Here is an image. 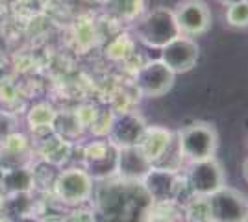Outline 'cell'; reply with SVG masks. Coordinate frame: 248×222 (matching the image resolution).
I'll return each instance as SVG.
<instances>
[{
  "mask_svg": "<svg viewBox=\"0 0 248 222\" xmlns=\"http://www.w3.org/2000/svg\"><path fill=\"white\" fill-rule=\"evenodd\" d=\"M176 141L184 161L189 163L215 158L218 148V133L215 126L200 120L182 128L176 133Z\"/></svg>",
  "mask_w": 248,
  "mask_h": 222,
  "instance_id": "7a4b0ae2",
  "label": "cell"
},
{
  "mask_svg": "<svg viewBox=\"0 0 248 222\" xmlns=\"http://www.w3.org/2000/svg\"><path fill=\"white\" fill-rule=\"evenodd\" d=\"M96 222H150L154 202L141 181L104 178L93 189Z\"/></svg>",
  "mask_w": 248,
  "mask_h": 222,
  "instance_id": "6da1fadb",
  "label": "cell"
},
{
  "mask_svg": "<svg viewBox=\"0 0 248 222\" xmlns=\"http://www.w3.org/2000/svg\"><path fill=\"white\" fill-rule=\"evenodd\" d=\"M4 172H6V169L0 165V189H2V181H4Z\"/></svg>",
  "mask_w": 248,
  "mask_h": 222,
  "instance_id": "836d02e7",
  "label": "cell"
},
{
  "mask_svg": "<svg viewBox=\"0 0 248 222\" xmlns=\"http://www.w3.org/2000/svg\"><path fill=\"white\" fill-rule=\"evenodd\" d=\"M93 174L82 167L60 170L52 185L54 194L65 206H82L85 202H89L93 196Z\"/></svg>",
  "mask_w": 248,
  "mask_h": 222,
  "instance_id": "277c9868",
  "label": "cell"
},
{
  "mask_svg": "<svg viewBox=\"0 0 248 222\" xmlns=\"http://www.w3.org/2000/svg\"><path fill=\"white\" fill-rule=\"evenodd\" d=\"M52 222H65V221H52Z\"/></svg>",
  "mask_w": 248,
  "mask_h": 222,
  "instance_id": "8d00e7d4",
  "label": "cell"
},
{
  "mask_svg": "<svg viewBox=\"0 0 248 222\" xmlns=\"http://www.w3.org/2000/svg\"><path fill=\"white\" fill-rule=\"evenodd\" d=\"M30 154V137L22 132H13L0 141V165L4 169L21 167Z\"/></svg>",
  "mask_w": 248,
  "mask_h": 222,
  "instance_id": "9a60e30c",
  "label": "cell"
},
{
  "mask_svg": "<svg viewBox=\"0 0 248 222\" xmlns=\"http://www.w3.org/2000/svg\"><path fill=\"white\" fill-rule=\"evenodd\" d=\"M104 8L119 21L134 22L146 11V0H104Z\"/></svg>",
  "mask_w": 248,
  "mask_h": 222,
  "instance_id": "ac0fdd59",
  "label": "cell"
},
{
  "mask_svg": "<svg viewBox=\"0 0 248 222\" xmlns=\"http://www.w3.org/2000/svg\"><path fill=\"white\" fill-rule=\"evenodd\" d=\"M197 222H215V221H211V219H204V221H197Z\"/></svg>",
  "mask_w": 248,
  "mask_h": 222,
  "instance_id": "d590c367",
  "label": "cell"
},
{
  "mask_svg": "<svg viewBox=\"0 0 248 222\" xmlns=\"http://www.w3.org/2000/svg\"><path fill=\"white\" fill-rule=\"evenodd\" d=\"M0 222H10V219H6V217L0 213Z\"/></svg>",
  "mask_w": 248,
  "mask_h": 222,
  "instance_id": "e575fe53",
  "label": "cell"
},
{
  "mask_svg": "<svg viewBox=\"0 0 248 222\" xmlns=\"http://www.w3.org/2000/svg\"><path fill=\"white\" fill-rule=\"evenodd\" d=\"M145 118L139 113L123 111L119 117L113 118V124L109 130V143L117 148L121 147H135L141 143V139L146 132Z\"/></svg>",
  "mask_w": 248,
  "mask_h": 222,
  "instance_id": "7c38bea8",
  "label": "cell"
},
{
  "mask_svg": "<svg viewBox=\"0 0 248 222\" xmlns=\"http://www.w3.org/2000/svg\"><path fill=\"white\" fill-rule=\"evenodd\" d=\"M8 8H10V0H0V17L8 11Z\"/></svg>",
  "mask_w": 248,
  "mask_h": 222,
  "instance_id": "f1b7e54d",
  "label": "cell"
},
{
  "mask_svg": "<svg viewBox=\"0 0 248 222\" xmlns=\"http://www.w3.org/2000/svg\"><path fill=\"white\" fill-rule=\"evenodd\" d=\"M198 54H200V48L193 37L178 35L176 39L167 43L161 48L159 59L174 74H184L195 69L198 61Z\"/></svg>",
  "mask_w": 248,
  "mask_h": 222,
  "instance_id": "9c48e42d",
  "label": "cell"
},
{
  "mask_svg": "<svg viewBox=\"0 0 248 222\" xmlns=\"http://www.w3.org/2000/svg\"><path fill=\"white\" fill-rule=\"evenodd\" d=\"M106 54L111 58V59H126L130 54H132V43L128 41L126 35H119L117 39L108 44Z\"/></svg>",
  "mask_w": 248,
  "mask_h": 222,
  "instance_id": "cb8c5ba5",
  "label": "cell"
},
{
  "mask_svg": "<svg viewBox=\"0 0 248 222\" xmlns=\"http://www.w3.org/2000/svg\"><path fill=\"white\" fill-rule=\"evenodd\" d=\"M217 2H220L224 8L226 6H232V4H237V2H243V0H217Z\"/></svg>",
  "mask_w": 248,
  "mask_h": 222,
  "instance_id": "4dcf8cb0",
  "label": "cell"
},
{
  "mask_svg": "<svg viewBox=\"0 0 248 222\" xmlns=\"http://www.w3.org/2000/svg\"><path fill=\"white\" fill-rule=\"evenodd\" d=\"M73 37H74V43H76V46H78L80 50H89L91 46H94V43H96V37H98V33H96V28H94V24H91V21L80 19V21L74 22Z\"/></svg>",
  "mask_w": 248,
  "mask_h": 222,
  "instance_id": "ffe728a7",
  "label": "cell"
},
{
  "mask_svg": "<svg viewBox=\"0 0 248 222\" xmlns=\"http://www.w3.org/2000/svg\"><path fill=\"white\" fill-rule=\"evenodd\" d=\"M115 145H111L109 141H93V143H89L87 147L83 148V159L89 163V165H98V163H104L108 156H109V152L115 150Z\"/></svg>",
  "mask_w": 248,
  "mask_h": 222,
  "instance_id": "44dd1931",
  "label": "cell"
},
{
  "mask_svg": "<svg viewBox=\"0 0 248 222\" xmlns=\"http://www.w3.org/2000/svg\"><path fill=\"white\" fill-rule=\"evenodd\" d=\"M174 82L176 74L161 59L148 61L137 71L135 76L137 91L146 98H159L167 95L174 87Z\"/></svg>",
  "mask_w": 248,
  "mask_h": 222,
  "instance_id": "52a82bcc",
  "label": "cell"
},
{
  "mask_svg": "<svg viewBox=\"0 0 248 222\" xmlns=\"http://www.w3.org/2000/svg\"><path fill=\"white\" fill-rule=\"evenodd\" d=\"M224 19H226L228 26H232V28H248V4L243 0L237 4L226 6Z\"/></svg>",
  "mask_w": 248,
  "mask_h": 222,
  "instance_id": "603a6c76",
  "label": "cell"
},
{
  "mask_svg": "<svg viewBox=\"0 0 248 222\" xmlns=\"http://www.w3.org/2000/svg\"><path fill=\"white\" fill-rule=\"evenodd\" d=\"M65 222H96V221H94L93 209L78 207V209H74V211L69 213V217L65 219Z\"/></svg>",
  "mask_w": 248,
  "mask_h": 222,
  "instance_id": "4316f807",
  "label": "cell"
},
{
  "mask_svg": "<svg viewBox=\"0 0 248 222\" xmlns=\"http://www.w3.org/2000/svg\"><path fill=\"white\" fill-rule=\"evenodd\" d=\"M152 167H154L152 161L146 158V154L139 145L117 148V158H115L117 178L126 181H143Z\"/></svg>",
  "mask_w": 248,
  "mask_h": 222,
  "instance_id": "30bf717a",
  "label": "cell"
},
{
  "mask_svg": "<svg viewBox=\"0 0 248 222\" xmlns=\"http://www.w3.org/2000/svg\"><path fill=\"white\" fill-rule=\"evenodd\" d=\"M4 200H6V192L0 189V211H2V206H4Z\"/></svg>",
  "mask_w": 248,
  "mask_h": 222,
  "instance_id": "1f68e13d",
  "label": "cell"
},
{
  "mask_svg": "<svg viewBox=\"0 0 248 222\" xmlns=\"http://www.w3.org/2000/svg\"><path fill=\"white\" fill-rule=\"evenodd\" d=\"M135 35L150 48H163L167 43L176 39L180 33V28L176 24L174 13L169 8H154L145 11L137 22H135Z\"/></svg>",
  "mask_w": 248,
  "mask_h": 222,
  "instance_id": "3957f363",
  "label": "cell"
},
{
  "mask_svg": "<svg viewBox=\"0 0 248 222\" xmlns=\"http://www.w3.org/2000/svg\"><path fill=\"white\" fill-rule=\"evenodd\" d=\"M2 191L6 194L11 192H31L35 191V180L33 172L26 165L21 167H11L4 172V181H2Z\"/></svg>",
  "mask_w": 248,
  "mask_h": 222,
  "instance_id": "e0dca14e",
  "label": "cell"
},
{
  "mask_svg": "<svg viewBox=\"0 0 248 222\" xmlns=\"http://www.w3.org/2000/svg\"><path fill=\"white\" fill-rule=\"evenodd\" d=\"M17 124H19V118L13 111H2L0 109V141L8 137L13 132H17Z\"/></svg>",
  "mask_w": 248,
  "mask_h": 222,
  "instance_id": "d4e9b609",
  "label": "cell"
},
{
  "mask_svg": "<svg viewBox=\"0 0 248 222\" xmlns=\"http://www.w3.org/2000/svg\"><path fill=\"white\" fill-rule=\"evenodd\" d=\"M33 172V180H35V189L39 187V189H45L48 191L52 189V185H54V180H56V176H58V167H54L50 163H45L39 159V163L31 169Z\"/></svg>",
  "mask_w": 248,
  "mask_h": 222,
  "instance_id": "7402d4cb",
  "label": "cell"
},
{
  "mask_svg": "<svg viewBox=\"0 0 248 222\" xmlns=\"http://www.w3.org/2000/svg\"><path fill=\"white\" fill-rule=\"evenodd\" d=\"M58 113L60 111L52 106L50 102H37L26 113L28 128L33 132L35 137H45L50 132H54V122H56Z\"/></svg>",
  "mask_w": 248,
  "mask_h": 222,
  "instance_id": "2e32d148",
  "label": "cell"
},
{
  "mask_svg": "<svg viewBox=\"0 0 248 222\" xmlns=\"http://www.w3.org/2000/svg\"><path fill=\"white\" fill-rule=\"evenodd\" d=\"M4 65H6V56L0 52V71L4 69Z\"/></svg>",
  "mask_w": 248,
  "mask_h": 222,
  "instance_id": "d6a6232c",
  "label": "cell"
},
{
  "mask_svg": "<svg viewBox=\"0 0 248 222\" xmlns=\"http://www.w3.org/2000/svg\"><path fill=\"white\" fill-rule=\"evenodd\" d=\"M172 13L182 35L198 37L211 28V10L204 0H182Z\"/></svg>",
  "mask_w": 248,
  "mask_h": 222,
  "instance_id": "ba28073f",
  "label": "cell"
},
{
  "mask_svg": "<svg viewBox=\"0 0 248 222\" xmlns=\"http://www.w3.org/2000/svg\"><path fill=\"white\" fill-rule=\"evenodd\" d=\"M207 207L209 219L215 222H245L248 217L247 196L228 185L207 196Z\"/></svg>",
  "mask_w": 248,
  "mask_h": 222,
  "instance_id": "8992f818",
  "label": "cell"
},
{
  "mask_svg": "<svg viewBox=\"0 0 248 222\" xmlns=\"http://www.w3.org/2000/svg\"><path fill=\"white\" fill-rule=\"evenodd\" d=\"M245 222H248V217H247V219H245Z\"/></svg>",
  "mask_w": 248,
  "mask_h": 222,
  "instance_id": "74e56055",
  "label": "cell"
},
{
  "mask_svg": "<svg viewBox=\"0 0 248 222\" xmlns=\"http://www.w3.org/2000/svg\"><path fill=\"white\" fill-rule=\"evenodd\" d=\"M2 215L6 219H17L22 215L33 213V200H31V192H11L6 194V200L2 206Z\"/></svg>",
  "mask_w": 248,
  "mask_h": 222,
  "instance_id": "d6986e66",
  "label": "cell"
},
{
  "mask_svg": "<svg viewBox=\"0 0 248 222\" xmlns=\"http://www.w3.org/2000/svg\"><path fill=\"white\" fill-rule=\"evenodd\" d=\"M176 145V135L161 126H146V132L139 147L143 148L146 158L152 161V165H157L161 159L169 154V150Z\"/></svg>",
  "mask_w": 248,
  "mask_h": 222,
  "instance_id": "5bb4252c",
  "label": "cell"
},
{
  "mask_svg": "<svg viewBox=\"0 0 248 222\" xmlns=\"http://www.w3.org/2000/svg\"><path fill=\"white\" fill-rule=\"evenodd\" d=\"M245 2H247V4H248V0H245Z\"/></svg>",
  "mask_w": 248,
  "mask_h": 222,
  "instance_id": "f35d334b",
  "label": "cell"
},
{
  "mask_svg": "<svg viewBox=\"0 0 248 222\" xmlns=\"http://www.w3.org/2000/svg\"><path fill=\"white\" fill-rule=\"evenodd\" d=\"M10 222H43L39 217H35L33 213H28V215H22V217H17V219H13Z\"/></svg>",
  "mask_w": 248,
  "mask_h": 222,
  "instance_id": "83f0119b",
  "label": "cell"
},
{
  "mask_svg": "<svg viewBox=\"0 0 248 222\" xmlns=\"http://www.w3.org/2000/svg\"><path fill=\"white\" fill-rule=\"evenodd\" d=\"M186 183L193 194L197 196H211L213 192L226 187V174L222 165L215 158L189 163Z\"/></svg>",
  "mask_w": 248,
  "mask_h": 222,
  "instance_id": "5b68a950",
  "label": "cell"
},
{
  "mask_svg": "<svg viewBox=\"0 0 248 222\" xmlns=\"http://www.w3.org/2000/svg\"><path fill=\"white\" fill-rule=\"evenodd\" d=\"M141 183L154 204H167L176 200L182 185L178 170L161 169V167H152Z\"/></svg>",
  "mask_w": 248,
  "mask_h": 222,
  "instance_id": "8fae6325",
  "label": "cell"
},
{
  "mask_svg": "<svg viewBox=\"0 0 248 222\" xmlns=\"http://www.w3.org/2000/svg\"><path fill=\"white\" fill-rule=\"evenodd\" d=\"M98 115H100V111H96V107L93 106H80L74 111V117H76V120L80 122L82 128L93 126L94 120L98 118Z\"/></svg>",
  "mask_w": 248,
  "mask_h": 222,
  "instance_id": "484cf974",
  "label": "cell"
},
{
  "mask_svg": "<svg viewBox=\"0 0 248 222\" xmlns=\"http://www.w3.org/2000/svg\"><path fill=\"white\" fill-rule=\"evenodd\" d=\"M37 139H39L37 154H39V159L45 161V163H50V165L60 169L73 156L71 139L63 137L62 133H58V132H50L48 135Z\"/></svg>",
  "mask_w": 248,
  "mask_h": 222,
  "instance_id": "4fadbf2b",
  "label": "cell"
},
{
  "mask_svg": "<svg viewBox=\"0 0 248 222\" xmlns=\"http://www.w3.org/2000/svg\"><path fill=\"white\" fill-rule=\"evenodd\" d=\"M241 172H243V178H245V181L248 183V158L245 159V163H243V170H241Z\"/></svg>",
  "mask_w": 248,
  "mask_h": 222,
  "instance_id": "f546056e",
  "label": "cell"
}]
</instances>
